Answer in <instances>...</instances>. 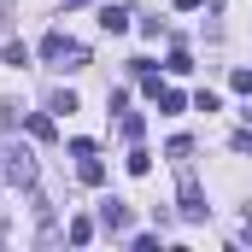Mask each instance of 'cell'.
<instances>
[{
  "mask_svg": "<svg viewBox=\"0 0 252 252\" xmlns=\"http://www.w3.org/2000/svg\"><path fill=\"white\" fill-rule=\"evenodd\" d=\"M41 59H70V70H76V64H88V53H82L64 30H47V35H41Z\"/></svg>",
  "mask_w": 252,
  "mask_h": 252,
  "instance_id": "cell-1",
  "label": "cell"
},
{
  "mask_svg": "<svg viewBox=\"0 0 252 252\" xmlns=\"http://www.w3.org/2000/svg\"><path fill=\"white\" fill-rule=\"evenodd\" d=\"M182 217H188V223H205V217H211V205H205L199 182H193V170H182Z\"/></svg>",
  "mask_w": 252,
  "mask_h": 252,
  "instance_id": "cell-2",
  "label": "cell"
},
{
  "mask_svg": "<svg viewBox=\"0 0 252 252\" xmlns=\"http://www.w3.org/2000/svg\"><path fill=\"white\" fill-rule=\"evenodd\" d=\"M100 229H106V235H124L129 229V205L124 199H106V205H100Z\"/></svg>",
  "mask_w": 252,
  "mask_h": 252,
  "instance_id": "cell-3",
  "label": "cell"
},
{
  "mask_svg": "<svg viewBox=\"0 0 252 252\" xmlns=\"http://www.w3.org/2000/svg\"><path fill=\"white\" fill-rule=\"evenodd\" d=\"M100 30L106 35H124L129 30V6H100Z\"/></svg>",
  "mask_w": 252,
  "mask_h": 252,
  "instance_id": "cell-4",
  "label": "cell"
},
{
  "mask_svg": "<svg viewBox=\"0 0 252 252\" xmlns=\"http://www.w3.org/2000/svg\"><path fill=\"white\" fill-rule=\"evenodd\" d=\"M64 241H70V247H88V241H94V217H70Z\"/></svg>",
  "mask_w": 252,
  "mask_h": 252,
  "instance_id": "cell-5",
  "label": "cell"
},
{
  "mask_svg": "<svg viewBox=\"0 0 252 252\" xmlns=\"http://www.w3.org/2000/svg\"><path fill=\"white\" fill-rule=\"evenodd\" d=\"M76 176H82V182H88V188H100V182H106V164H100V158H94V153H88V158H82V164H76Z\"/></svg>",
  "mask_w": 252,
  "mask_h": 252,
  "instance_id": "cell-6",
  "label": "cell"
},
{
  "mask_svg": "<svg viewBox=\"0 0 252 252\" xmlns=\"http://www.w3.org/2000/svg\"><path fill=\"white\" fill-rule=\"evenodd\" d=\"M47 112H64V118H70V112H76V94H70V88H59V94L47 100Z\"/></svg>",
  "mask_w": 252,
  "mask_h": 252,
  "instance_id": "cell-7",
  "label": "cell"
},
{
  "mask_svg": "<svg viewBox=\"0 0 252 252\" xmlns=\"http://www.w3.org/2000/svg\"><path fill=\"white\" fill-rule=\"evenodd\" d=\"M30 135H35V141H53V118H47V112H35V118H30Z\"/></svg>",
  "mask_w": 252,
  "mask_h": 252,
  "instance_id": "cell-8",
  "label": "cell"
},
{
  "mask_svg": "<svg viewBox=\"0 0 252 252\" xmlns=\"http://www.w3.org/2000/svg\"><path fill=\"white\" fill-rule=\"evenodd\" d=\"M147 170H153V153L135 147V153H129V176H147Z\"/></svg>",
  "mask_w": 252,
  "mask_h": 252,
  "instance_id": "cell-9",
  "label": "cell"
},
{
  "mask_svg": "<svg viewBox=\"0 0 252 252\" xmlns=\"http://www.w3.org/2000/svg\"><path fill=\"white\" fill-rule=\"evenodd\" d=\"M229 82H235V94H252V64H235V76H229Z\"/></svg>",
  "mask_w": 252,
  "mask_h": 252,
  "instance_id": "cell-10",
  "label": "cell"
},
{
  "mask_svg": "<svg viewBox=\"0 0 252 252\" xmlns=\"http://www.w3.org/2000/svg\"><path fill=\"white\" fill-rule=\"evenodd\" d=\"M6 64H30V47L24 41H6Z\"/></svg>",
  "mask_w": 252,
  "mask_h": 252,
  "instance_id": "cell-11",
  "label": "cell"
},
{
  "mask_svg": "<svg viewBox=\"0 0 252 252\" xmlns=\"http://www.w3.org/2000/svg\"><path fill=\"white\" fill-rule=\"evenodd\" d=\"M118 129H124V141H141V118H135V112H124V124H118Z\"/></svg>",
  "mask_w": 252,
  "mask_h": 252,
  "instance_id": "cell-12",
  "label": "cell"
},
{
  "mask_svg": "<svg viewBox=\"0 0 252 252\" xmlns=\"http://www.w3.org/2000/svg\"><path fill=\"white\" fill-rule=\"evenodd\" d=\"M12 153H18V141H6V135H0V176L12 170Z\"/></svg>",
  "mask_w": 252,
  "mask_h": 252,
  "instance_id": "cell-13",
  "label": "cell"
},
{
  "mask_svg": "<svg viewBox=\"0 0 252 252\" xmlns=\"http://www.w3.org/2000/svg\"><path fill=\"white\" fill-rule=\"evenodd\" d=\"M176 6H182V12H199V6H205V0H176Z\"/></svg>",
  "mask_w": 252,
  "mask_h": 252,
  "instance_id": "cell-14",
  "label": "cell"
},
{
  "mask_svg": "<svg viewBox=\"0 0 252 252\" xmlns=\"http://www.w3.org/2000/svg\"><path fill=\"white\" fill-rule=\"evenodd\" d=\"M64 6H88V0H64Z\"/></svg>",
  "mask_w": 252,
  "mask_h": 252,
  "instance_id": "cell-15",
  "label": "cell"
}]
</instances>
